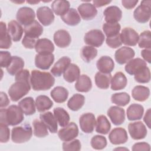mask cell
Wrapping results in <instances>:
<instances>
[{
  "instance_id": "6da1fadb",
  "label": "cell",
  "mask_w": 151,
  "mask_h": 151,
  "mask_svg": "<svg viewBox=\"0 0 151 151\" xmlns=\"http://www.w3.org/2000/svg\"><path fill=\"white\" fill-rule=\"evenodd\" d=\"M15 82L8 90V94L13 101H17L25 96L30 90L29 73L27 69H22L15 75Z\"/></svg>"
},
{
  "instance_id": "7a4b0ae2",
  "label": "cell",
  "mask_w": 151,
  "mask_h": 151,
  "mask_svg": "<svg viewBox=\"0 0 151 151\" xmlns=\"http://www.w3.org/2000/svg\"><path fill=\"white\" fill-rule=\"evenodd\" d=\"M55 78L48 72L41 71L37 70H32L30 77V83L35 91L47 90L54 84Z\"/></svg>"
},
{
  "instance_id": "3957f363",
  "label": "cell",
  "mask_w": 151,
  "mask_h": 151,
  "mask_svg": "<svg viewBox=\"0 0 151 151\" xmlns=\"http://www.w3.org/2000/svg\"><path fill=\"white\" fill-rule=\"evenodd\" d=\"M23 112L17 105L9 106L7 109H1L0 123L15 126L21 123L24 117Z\"/></svg>"
},
{
  "instance_id": "277c9868",
  "label": "cell",
  "mask_w": 151,
  "mask_h": 151,
  "mask_svg": "<svg viewBox=\"0 0 151 151\" xmlns=\"http://www.w3.org/2000/svg\"><path fill=\"white\" fill-rule=\"evenodd\" d=\"M32 135V129L29 124L15 127L12 129L11 139L15 143H22L28 141Z\"/></svg>"
},
{
  "instance_id": "5b68a950",
  "label": "cell",
  "mask_w": 151,
  "mask_h": 151,
  "mask_svg": "<svg viewBox=\"0 0 151 151\" xmlns=\"http://www.w3.org/2000/svg\"><path fill=\"white\" fill-rule=\"evenodd\" d=\"M150 1H143L134 11L133 17L136 21L140 23H146L150 18Z\"/></svg>"
},
{
  "instance_id": "8992f818",
  "label": "cell",
  "mask_w": 151,
  "mask_h": 151,
  "mask_svg": "<svg viewBox=\"0 0 151 151\" xmlns=\"http://www.w3.org/2000/svg\"><path fill=\"white\" fill-rule=\"evenodd\" d=\"M105 36L100 29H91L88 31L84 38L85 43L93 47H99L104 42Z\"/></svg>"
},
{
  "instance_id": "52a82bcc",
  "label": "cell",
  "mask_w": 151,
  "mask_h": 151,
  "mask_svg": "<svg viewBox=\"0 0 151 151\" xmlns=\"http://www.w3.org/2000/svg\"><path fill=\"white\" fill-rule=\"evenodd\" d=\"M16 17L19 24L27 26L35 21V14L34 11L32 8L24 6L20 8L18 10Z\"/></svg>"
},
{
  "instance_id": "ba28073f",
  "label": "cell",
  "mask_w": 151,
  "mask_h": 151,
  "mask_svg": "<svg viewBox=\"0 0 151 151\" xmlns=\"http://www.w3.org/2000/svg\"><path fill=\"white\" fill-rule=\"evenodd\" d=\"M78 134V128L74 122L69 123L67 126L61 129L58 132L59 138L64 142L73 140Z\"/></svg>"
},
{
  "instance_id": "9c48e42d",
  "label": "cell",
  "mask_w": 151,
  "mask_h": 151,
  "mask_svg": "<svg viewBox=\"0 0 151 151\" xmlns=\"http://www.w3.org/2000/svg\"><path fill=\"white\" fill-rule=\"evenodd\" d=\"M128 130L131 137L134 140L144 139L147 134V129L140 121L129 123Z\"/></svg>"
},
{
  "instance_id": "30bf717a",
  "label": "cell",
  "mask_w": 151,
  "mask_h": 151,
  "mask_svg": "<svg viewBox=\"0 0 151 151\" xmlns=\"http://www.w3.org/2000/svg\"><path fill=\"white\" fill-rule=\"evenodd\" d=\"M122 44L128 46H135L139 40L137 32L132 28L125 27L120 34Z\"/></svg>"
},
{
  "instance_id": "8fae6325",
  "label": "cell",
  "mask_w": 151,
  "mask_h": 151,
  "mask_svg": "<svg viewBox=\"0 0 151 151\" xmlns=\"http://www.w3.org/2000/svg\"><path fill=\"white\" fill-rule=\"evenodd\" d=\"M96 119L91 113H86L82 114L79 119V124L83 132L86 133H92L96 126Z\"/></svg>"
},
{
  "instance_id": "7c38bea8",
  "label": "cell",
  "mask_w": 151,
  "mask_h": 151,
  "mask_svg": "<svg viewBox=\"0 0 151 151\" xmlns=\"http://www.w3.org/2000/svg\"><path fill=\"white\" fill-rule=\"evenodd\" d=\"M147 67L146 63L140 58L132 59L125 65V71L130 75H136Z\"/></svg>"
},
{
  "instance_id": "4fadbf2b",
  "label": "cell",
  "mask_w": 151,
  "mask_h": 151,
  "mask_svg": "<svg viewBox=\"0 0 151 151\" xmlns=\"http://www.w3.org/2000/svg\"><path fill=\"white\" fill-rule=\"evenodd\" d=\"M135 55L134 51L128 47H122L119 48L114 54L116 62L119 64H124L132 60Z\"/></svg>"
},
{
  "instance_id": "5bb4252c",
  "label": "cell",
  "mask_w": 151,
  "mask_h": 151,
  "mask_svg": "<svg viewBox=\"0 0 151 151\" xmlns=\"http://www.w3.org/2000/svg\"><path fill=\"white\" fill-rule=\"evenodd\" d=\"M37 17L39 21L44 26H48L54 20V15L52 9L49 7L41 6L37 10Z\"/></svg>"
},
{
  "instance_id": "9a60e30c",
  "label": "cell",
  "mask_w": 151,
  "mask_h": 151,
  "mask_svg": "<svg viewBox=\"0 0 151 151\" xmlns=\"http://www.w3.org/2000/svg\"><path fill=\"white\" fill-rule=\"evenodd\" d=\"M110 142L113 145H121L126 143L128 140L126 130L122 127L113 129L109 135Z\"/></svg>"
},
{
  "instance_id": "2e32d148",
  "label": "cell",
  "mask_w": 151,
  "mask_h": 151,
  "mask_svg": "<svg viewBox=\"0 0 151 151\" xmlns=\"http://www.w3.org/2000/svg\"><path fill=\"white\" fill-rule=\"evenodd\" d=\"M107 115L116 126L123 123L125 120L124 110L118 106H111L107 110Z\"/></svg>"
},
{
  "instance_id": "e0dca14e",
  "label": "cell",
  "mask_w": 151,
  "mask_h": 151,
  "mask_svg": "<svg viewBox=\"0 0 151 151\" xmlns=\"http://www.w3.org/2000/svg\"><path fill=\"white\" fill-rule=\"evenodd\" d=\"M79 15L84 20L93 19L97 14V10L94 5L90 2H85L78 6Z\"/></svg>"
},
{
  "instance_id": "ac0fdd59",
  "label": "cell",
  "mask_w": 151,
  "mask_h": 151,
  "mask_svg": "<svg viewBox=\"0 0 151 151\" xmlns=\"http://www.w3.org/2000/svg\"><path fill=\"white\" fill-rule=\"evenodd\" d=\"M104 19L107 23H117L122 18V12L116 6H110L107 7L104 12Z\"/></svg>"
},
{
  "instance_id": "d6986e66",
  "label": "cell",
  "mask_w": 151,
  "mask_h": 151,
  "mask_svg": "<svg viewBox=\"0 0 151 151\" xmlns=\"http://www.w3.org/2000/svg\"><path fill=\"white\" fill-rule=\"evenodd\" d=\"M24 30L25 32L24 37L36 40H38V37L43 32L42 25L36 20L31 24L25 26Z\"/></svg>"
},
{
  "instance_id": "ffe728a7",
  "label": "cell",
  "mask_w": 151,
  "mask_h": 151,
  "mask_svg": "<svg viewBox=\"0 0 151 151\" xmlns=\"http://www.w3.org/2000/svg\"><path fill=\"white\" fill-rule=\"evenodd\" d=\"M54 41L57 46L60 48L68 47L71 41L69 32L64 29H59L54 34Z\"/></svg>"
},
{
  "instance_id": "44dd1931",
  "label": "cell",
  "mask_w": 151,
  "mask_h": 151,
  "mask_svg": "<svg viewBox=\"0 0 151 151\" xmlns=\"http://www.w3.org/2000/svg\"><path fill=\"white\" fill-rule=\"evenodd\" d=\"M54 61L53 54H37L35 57V66L41 70H48Z\"/></svg>"
},
{
  "instance_id": "7402d4cb",
  "label": "cell",
  "mask_w": 151,
  "mask_h": 151,
  "mask_svg": "<svg viewBox=\"0 0 151 151\" xmlns=\"http://www.w3.org/2000/svg\"><path fill=\"white\" fill-rule=\"evenodd\" d=\"M40 118L51 133H55L57 132L58 122L54 115H53L51 111H47L41 114Z\"/></svg>"
},
{
  "instance_id": "603a6c76",
  "label": "cell",
  "mask_w": 151,
  "mask_h": 151,
  "mask_svg": "<svg viewBox=\"0 0 151 151\" xmlns=\"http://www.w3.org/2000/svg\"><path fill=\"white\" fill-rule=\"evenodd\" d=\"M23 31V28L17 21L12 20L9 22L8 25V32L14 41L17 42L21 40Z\"/></svg>"
},
{
  "instance_id": "cb8c5ba5",
  "label": "cell",
  "mask_w": 151,
  "mask_h": 151,
  "mask_svg": "<svg viewBox=\"0 0 151 151\" xmlns=\"http://www.w3.org/2000/svg\"><path fill=\"white\" fill-rule=\"evenodd\" d=\"M36 52L41 54H52L54 50L53 43L47 38L38 39L35 47Z\"/></svg>"
},
{
  "instance_id": "d4e9b609",
  "label": "cell",
  "mask_w": 151,
  "mask_h": 151,
  "mask_svg": "<svg viewBox=\"0 0 151 151\" xmlns=\"http://www.w3.org/2000/svg\"><path fill=\"white\" fill-rule=\"evenodd\" d=\"M96 66L100 72L110 73L114 69V63L111 57L102 56L97 60Z\"/></svg>"
},
{
  "instance_id": "484cf974",
  "label": "cell",
  "mask_w": 151,
  "mask_h": 151,
  "mask_svg": "<svg viewBox=\"0 0 151 151\" xmlns=\"http://www.w3.org/2000/svg\"><path fill=\"white\" fill-rule=\"evenodd\" d=\"M71 59L66 56L60 58L54 65L51 70L52 75L56 77H60L70 64Z\"/></svg>"
},
{
  "instance_id": "4316f807",
  "label": "cell",
  "mask_w": 151,
  "mask_h": 151,
  "mask_svg": "<svg viewBox=\"0 0 151 151\" xmlns=\"http://www.w3.org/2000/svg\"><path fill=\"white\" fill-rule=\"evenodd\" d=\"M61 19L66 24L70 26L77 25L81 21L80 15L77 10L73 8H70L65 14L61 15Z\"/></svg>"
},
{
  "instance_id": "83f0119b",
  "label": "cell",
  "mask_w": 151,
  "mask_h": 151,
  "mask_svg": "<svg viewBox=\"0 0 151 151\" xmlns=\"http://www.w3.org/2000/svg\"><path fill=\"white\" fill-rule=\"evenodd\" d=\"M111 88L113 90H120L125 88L127 80L125 75L119 71L117 72L111 79Z\"/></svg>"
},
{
  "instance_id": "f1b7e54d",
  "label": "cell",
  "mask_w": 151,
  "mask_h": 151,
  "mask_svg": "<svg viewBox=\"0 0 151 151\" xmlns=\"http://www.w3.org/2000/svg\"><path fill=\"white\" fill-rule=\"evenodd\" d=\"M144 112L143 107L139 104L133 103L127 109V117L130 121L140 120L142 119Z\"/></svg>"
},
{
  "instance_id": "f546056e",
  "label": "cell",
  "mask_w": 151,
  "mask_h": 151,
  "mask_svg": "<svg viewBox=\"0 0 151 151\" xmlns=\"http://www.w3.org/2000/svg\"><path fill=\"white\" fill-rule=\"evenodd\" d=\"M18 106L26 115H32L35 113V103L31 97L22 99L18 103Z\"/></svg>"
},
{
  "instance_id": "4dcf8cb0",
  "label": "cell",
  "mask_w": 151,
  "mask_h": 151,
  "mask_svg": "<svg viewBox=\"0 0 151 151\" xmlns=\"http://www.w3.org/2000/svg\"><path fill=\"white\" fill-rule=\"evenodd\" d=\"M80 75L79 67L74 64H70L63 73L64 80L68 83H73L77 80Z\"/></svg>"
},
{
  "instance_id": "1f68e13d",
  "label": "cell",
  "mask_w": 151,
  "mask_h": 151,
  "mask_svg": "<svg viewBox=\"0 0 151 151\" xmlns=\"http://www.w3.org/2000/svg\"><path fill=\"white\" fill-rule=\"evenodd\" d=\"M92 87V83L90 78L85 74L80 76L75 84V88L79 92H88Z\"/></svg>"
},
{
  "instance_id": "d6a6232c",
  "label": "cell",
  "mask_w": 151,
  "mask_h": 151,
  "mask_svg": "<svg viewBox=\"0 0 151 151\" xmlns=\"http://www.w3.org/2000/svg\"><path fill=\"white\" fill-rule=\"evenodd\" d=\"M133 98L139 101L146 100L150 96V90L148 87L143 86H136L132 91Z\"/></svg>"
},
{
  "instance_id": "836d02e7",
  "label": "cell",
  "mask_w": 151,
  "mask_h": 151,
  "mask_svg": "<svg viewBox=\"0 0 151 151\" xmlns=\"http://www.w3.org/2000/svg\"><path fill=\"white\" fill-rule=\"evenodd\" d=\"M52 99L58 103H62L66 101L68 96V90L62 86H57L54 88L50 93Z\"/></svg>"
},
{
  "instance_id": "e575fe53",
  "label": "cell",
  "mask_w": 151,
  "mask_h": 151,
  "mask_svg": "<svg viewBox=\"0 0 151 151\" xmlns=\"http://www.w3.org/2000/svg\"><path fill=\"white\" fill-rule=\"evenodd\" d=\"M11 40L6 28L5 23L1 21L0 22V48L2 49L10 48L12 45Z\"/></svg>"
},
{
  "instance_id": "d590c367",
  "label": "cell",
  "mask_w": 151,
  "mask_h": 151,
  "mask_svg": "<svg viewBox=\"0 0 151 151\" xmlns=\"http://www.w3.org/2000/svg\"><path fill=\"white\" fill-rule=\"evenodd\" d=\"M24 66V61L22 58L18 56H12L10 64L6 67V71L10 75L14 76L22 70Z\"/></svg>"
},
{
  "instance_id": "8d00e7d4",
  "label": "cell",
  "mask_w": 151,
  "mask_h": 151,
  "mask_svg": "<svg viewBox=\"0 0 151 151\" xmlns=\"http://www.w3.org/2000/svg\"><path fill=\"white\" fill-rule=\"evenodd\" d=\"M111 129V124L107 118L104 115H100L97 117L96 123V132L102 134H107Z\"/></svg>"
},
{
  "instance_id": "74e56055",
  "label": "cell",
  "mask_w": 151,
  "mask_h": 151,
  "mask_svg": "<svg viewBox=\"0 0 151 151\" xmlns=\"http://www.w3.org/2000/svg\"><path fill=\"white\" fill-rule=\"evenodd\" d=\"M111 79L110 73L97 72L95 75V83L97 87L101 89H107L110 86Z\"/></svg>"
},
{
  "instance_id": "f35d334b",
  "label": "cell",
  "mask_w": 151,
  "mask_h": 151,
  "mask_svg": "<svg viewBox=\"0 0 151 151\" xmlns=\"http://www.w3.org/2000/svg\"><path fill=\"white\" fill-rule=\"evenodd\" d=\"M53 106V102L47 96L40 95L35 99V106L39 112L49 110Z\"/></svg>"
},
{
  "instance_id": "ab89813d",
  "label": "cell",
  "mask_w": 151,
  "mask_h": 151,
  "mask_svg": "<svg viewBox=\"0 0 151 151\" xmlns=\"http://www.w3.org/2000/svg\"><path fill=\"white\" fill-rule=\"evenodd\" d=\"M51 9L57 15H63L70 9V2L68 1L57 0L51 4Z\"/></svg>"
},
{
  "instance_id": "60d3db41",
  "label": "cell",
  "mask_w": 151,
  "mask_h": 151,
  "mask_svg": "<svg viewBox=\"0 0 151 151\" xmlns=\"http://www.w3.org/2000/svg\"><path fill=\"white\" fill-rule=\"evenodd\" d=\"M54 115L60 126L64 127L69 123L70 116L68 112L62 107H56L53 110Z\"/></svg>"
},
{
  "instance_id": "b9f144b4",
  "label": "cell",
  "mask_w": 151,
  "mask_h": 151,
  "mask_svg": "<svg viewBox=\"0 0 151 151\" xmlns=\"http://www.w3.org/2000/svg\"><path fill=\"white\" fill-rule=\"evenodd\" d=\"M85 97L80 94H74L68 101L67 106L73 111H77L80 109L84 105Z\"/></svg>"
},
{
  "instance_id": "7bdbcfd3",
  "label": "cell",
  "mask_w": 151,
  "mask_h": 151,
  "mask_svg": "<svg viewBox=\"0 0 151 151\" xmlns=\"http://www.w3.org/2000/svg\"><path fill=\"white\" fill-rule=\"evenodd\" d=\"M81 58L86 62L88 63L93 60L97 55V50L93 47L84 46L80 52Z\"/></svg>"
},
{
  "instance_id": "ee69618b",
  "label": "cell",
  "mask_w": 151,
  "mask_h": 151,
  "mask_svg": "<svg viewBox=\"0 0 151 151\" xmlns=\"http://www.w3.org/2000/svg\"><path fill=\"white\" fill-rule=\"evenodd\" d=\"M34 134L38 137H44L48 134L47 127L45 124L38 119H35L32 122Z\"/></svg>"
},
{
  "instance_id": "f6af8a7d",
  "label": "cell",
  "mask_w": 151,
  "mask_h": 151,
  "mask_svg": "<svg viewBox=\"0 0 151 151\" xmlns=\"http://www.w3.org/2000/svg\"><path fill=\"white\" fill-rule=\"evenodd\" d=\"M130 96L125 92L114 93L111 97V102L120 106H125L130 102Z\"/></svg>"
},
{
  "instance_id": "bcb514c9",
  "label": "cell",
  "mask_w": 151,
  "mask_h": 151,
  "mask_svg": "<svg viewBox=\"0 0 151 151\" xmlns=\"http://www.w3.org/2000/svg\"><path fill=\"white\" fill-rule=\"evenodd\" d=\"M121 27L117 23H104L103 25V30L107 37L115 36L119 34Z\"/></svg>"
},
{
  "instance_id": "7dc6e473",
  "label": "cell",
  "mask_w": 151,
  "mask_h": 151,
  "mask_svg": "<svg viewBox=\"0 0 151 151\" xmlns=\"http://www.w3.org/2000/svg\"><path fill=\"white\" fill-rule=\"evenodd\" d=\"M150 31L149 30L144 31L139 36L138 45L140 48H145L150 50L151 48V36Z\"/></svg>"
},
{
  "instance_id": "c3c4849f",
  "label": "cell",
  "mask_w": 151,
  "mask_h": 151,
  "mask_svg": "<svg viewBox=\"0 0 151 151\" xmlns=\"http://www.w3.org/2000/svg\"><path fill=\"white\" fill-rule=\"evenodd\" d=\"M91 146L96 150L103 149L107 146L106 138L101 135H95L91 139Z\"/></svg>"
},
{
  "instance_id": "681fc988",
  "label": "cell",
  "mask_w": 151,
  "mask_h": 151,
  "mask_svg": "<svg viewBox=\"0 0 151 151\" xmlns=\"http://www.w3.org/2000/svg\"><path fill=\"white\" fill-rule=\"evenodd\" d=\"M81 149V143L79 140L74 139L64 142L63 143V150L64 151H78Z\"/></svg>"
},
{
  "instance_id": "f907efd6",
  "label": "cell",
  "mask_w": 151,
  "mask_h": 151,
  "mask_svg": "<svg viewBox=\"0 0 151 151\" xmlns=\"http://www.w3.org/2000/svg\"><path fill=\"white\" fill-rule=\"evenodd\" d=\"M134 80L140 83H146L150 80V72L149 68L147 67L140 73L134 75Z\"/></svg>"
},
{
  "instance_id": "816d5d0a",
  "label": "cell",
  "mask_w": 151,
  "mask_h": 151,
  "mask_svg": "<svg viewBox=\"0 0 151 151\" xmlns=\"http://www.w3.org/2000/svg\"><path fill=\"white\" fill-rule=\"evenodd\" d=\"M106 41L107 45L112 48H117L122 44L120 34L113 37H107Z\"/></svg>"
},
{
  "instance_id": "f5cc1de1",
  "label": "cell",
  "mask_w": 151,
  "mask_h": 151,
  "mask_svg": "<svg viewBox=\"0 0 151 151\" xmlns=\"http://www.w3.org/2000/svg\"><path fill=\"white\" fill-rule=\"evenodd\" d=\"M12 60V56L8 51H0V65L1 67H7Z\"/></svg>"
},
{
  "instance_id": "db71d44e",
  "label": "cell",
  "mask_w": 151,
  "mask_h": 151,
  "mask_svg": "<svg viewBox=\"0 0 151 151\" xmlns=\"http://www.w3.org/2000/svg\"><path fill=\"white\" fill-rule=\"evenodd\" d=\"M0 130H1V137L0 142L1 143H6L9 139L10 130L8 127V125L0 123Z\"/></svg>"
},
{
  "instance_id": "11a10c76",
  "label": "cell",
  "mask_w": 151,
  "mask_h": 151,
  "mask_svg": "<svg viewBox=\"0 0 151 151\" xmlns=\"http://www.w3.org/2000/svg\"><path fill=\"white\" fill-rule=\"evenodd\" d=\"M132 150H146L149 151L150 150V147L149 143L146 142H139L133 145L132 147Z\"/></svg>"
},
{
  "instance_id": "9f6ffc18",
  "label": "cell",
  "mask_w": 151,
  "mask_h": 151,
  "mask_svg": "<svg viewBox=\"0 0 151 151\" xmlns=\"http://www.w3.org/2000/svg\"><path fill=\"white\" fill-rule=\"evenodd\" d=\"M138 0L132 1V0H122V4L124 8L128 9L133 8L138 3Z\"/></svg>"
},
{
  "instance_id": "6f0895ef",
  "label": "cell",
  "mask_w": 151,
  "mask_h": 151,
  "mask_svg": "<svg viewBox=\"0 0 151 151\" xmlns=\"http://www.w3.org/2000/svg\"><path fill=\"white\" fill-rule=\"evenodd\" d=\"M0 96H1V103H0L1 108L7 106L9 104L10 101L6 93L1 91L0 93Z\"/></svg>"
},
{
  "instance_id": "680465c9",
  "label": "cell",
  "mask_w": 151,
  "mask_h": 151,
  "mask_svg": "<svg viewBox=\"0 0 151 151\" xmlns=\"http://www.w3.org/2000/svg\"><path fill=\"white\" fill-rule=\"evenodd\" d=\"M141 55L143 58L149 63H151V51L149 49H145L141 51Z\"/></svg>"
},
{
  "instance_id": "91938a15",
  "label": "cell",
  "mask_w": 151,
  "mask_h": 151,
  "mask_svg": "<svg viewBox=\"0 0 151 151\" xmlns=\"http://www.w3.org/2000/svg\"><path fill=\"white\" fill-rule=\"evenodd\" d=\"M111 1H105V0H94L93 1V5L95 7H101L105 6L109 4H110Z\"/></svg>"
},
{
  "instance_id": "94428289",
  "label": "cell",
  "mask_w": 151,
  "mask_h": 151,
  "mask_svg": "<svg viewBox=\"0 0 151 151\" xmlns=\"http://www.w3.org/2000/svg\"><path fill=\"white\" fill-rule=\"evenodd\" d=\"M143 120L147 126V127L150 129V109H149L146 111L143 118Z\"/></svg>"
},
{
  "instance_id": "6125c7cd",
  "label": "cell",
  "mask_w": 151,
  "mask_h": 151,
  "mask_svg": "<svg viewBox=\"0 0 151 151\" xmlns=\"http://www.w3.org/2000/svg\"><path fill=\"white\" fill-rule=\"evenodd\" d=\"M27 3L28 4H38L39 2V1H27Z\"/></svg>"
},
{
  "instance_id": "be15d7a7",
  "label": "cell",
  "mask_w": 151,
  "mask_h": 151,
  "mask_svg": "<svg viewBox=\"0 0 151 151\" xmlns=\"http://www.w3.org/2000/svg\"><path fill=\"white\" fill-rule=\"evenodd\" d=\"M119 149H121V150H129V149H126V148H116V149H115L114 150H119Z\"/></svg>"
}]
</instances>
